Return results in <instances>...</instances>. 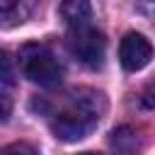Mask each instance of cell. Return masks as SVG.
I'll list each match as a JSON object with an SVG mask.
<instances>
[{
  "label": "cell",
  "mask_w": 155,
  "mask_h": 155,
  "mask_svg": "<svg viewBox=\"0 0 155 155\" xmlns=\"http://www.w3.org/2000/svg\"><path fill=\"white\" fill-rule=\"evenodd\" d=\"M107 97L92 87H70L53 97H41L34 109L41 111L53 136L63 143H78L87 138L107 114Z\"/></svg>",
  "instance_id": "1"
},
{
  "label": "cell",
  "mask_w": 155,
  "mask_h": 155,
  "mask_svg": "<svg viewBox=\"0 0 155 155\" xmlns=\"http://www.w3.org/2000/svg\"><path fill=\"white\" fill-rule=\"evenodd\" d=\"M17 63H19L22 75L34 85L58 87L63 82V75H65L63 61L48 44H39V41L24 44L17 53Z\"/></svg>",
  "instance_id": "2"
},
{
  "label": "cell",
  "mask_w": 155,
  "mask_h": 155,
  "mask_svg": "<svg viewBox=\"0 0 155 155\" xmlns=\"http://www.w3.org/2000/svg\"><path fill=\"white\" fill-rule=\"evenodd\" d=\"M65 41L70 53L87 68L97 70L104 65V53H107V39L104 34L90 22V24H80V27H70L65 29Z\"/></svg>",
  "instance_id": "3"
},
{
  "label": "cell",
  "mask_w": 155,
  "mask_h": 155,
  "mask_svg": "<svg viewBox=\"0 0 155 155\" xmlns=\"http://www.w3.org/2000/svg\"><path fill=\"white\" fill-rule=\"evenodd\" d=\"M153 53H155L153 44H150L143 34H138V31L124 34V39H121V44H119V61H121V65H124L126 70H131V73L143 70V68L153 61Z\"/></svg>",
  "instance_id": "4"
},
{
  "label": "cell",
  "mask_w": 155,
  "mask_h": 155,
  "mask_svg": "<svg viewBox=\"0 0 155 155\" xmlns=\"http://www.w3.org/2000/svg\"><path fill=\"white\" fill-rule=\"evenodd\" d=\"M58 12H61V17L65 22V29L92 22V5H90V0H61Z\"/></svg>",
  "instance_id": "5"
},
{
  "label": "cell",
  "mask_w": 155,
  "mask_h": 155,
  "mask_svg": "<svg viewBox=\"0 0 155 155\" xmlns=\"http://www.w3.org/2000/svg\"><path fill=\"white\" fill-rule=\"evenodd\" d=\"M31 10V0H0V24L15 27L27 19Z\"/></svg>",
  "instance_id": "6"
},
{
  "label": "cell",
  "mask_w": 155,
  "mask_h": 155,
  "mask_svg": "<svg viewBox=\"0 0 155 155\" xmlns=\"http://www.w3.org/2000/svg\"><path fill=\"white\" fill-rule=\"evenodd\" d=\"M0 82H5V85L15 82V65H12V58L5 48H0Z\"/></svg>",
  "instance_id": "7"
},
{
  "label": "cell",
  "mask_w": 155,
  "mask_h": 155,
  "mask_svg": "<svg viewBox=\"0 0 155 155\" xmlns=\"http://www.w3.org/2000/svg\"><path fill=\"white\" fill-rule=\"evenodd\" d=\"M0 155H39L29 143H10V145H5V148H0Z\"/></svg>",
  "instance_id": "8"
},
{
  "label": "cell",
  "mask_w": 155,
  "mask_h": 155,
  "mask_svg": "<svg viewBox=\"0 0 155 155\" xmlns=\"http://www.w3.org/2000/svg\"><path fill=\"white\" fill-rule=\"evenodd\" d=\"M140 102H143L145 107L155 109V80L145 85V90H143V94H140Z\"/></svg>",
  "instance_id": "9"
},
{
  "label": "cell",
  "mask_w": 155,
  "mask_h": 155,
  "mask_svg": "<svg viewBox=\"0 0 155 155\" xmlns=\"http://www.w3.org/2000/svg\"><path fill=\"white\" fill-rule=\"evenodd\" d=\"M10 111H12V99L0 92V121H5L10 116Z\"/></svg>",
  "instance_id": "10"
},
{
  "label": "cell",
  "mask_w": 155,
  "mask_h": 155,
  "mask_svg": "<svg viewBox=\"0 0 155 155\" xmlns=\"http://www.w3.org/2000/svg\"><path fill=\"white\" fill-rule=\"evenodd\" d=\"M136 7L143 15H153L155 12V0H136Z\"/></svg>",
  "instance_id": "11"
},
{
  "label": "cell",
  "mask_w": 155,
  "mask_h": 155,
  "mask_svg": "<svg viewBox=\"0 0 155 155\" xmlns=\"http://www.w3.org/2000/svg\"><path fill=\"white\" fill-rule=\"evenodd\" d=\"M80 155H102V153H80Z\"/></svg>",
  "instance_id": "12"
}]
</instances>
